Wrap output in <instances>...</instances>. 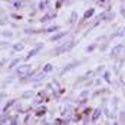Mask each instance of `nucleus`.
Wrapping results in <instances>:
<instances>
[{"label":"nucleus","mask_w":125,"mask_h":125,"mask_svg":"<svg viewBox=\"0 0 125 125\" xmlns=\"http://www.w3.org/2000/svg\"><path fill=\"white\" fill-rule=\"evenodd\" d=\"M73 45H75V42H66V43H63L62 46H59L58 49L53 50V53L55 55H61V53H65V52H68V50H71L73 48Z\"/></svg>","instance_id":"f257e3e1"},{"label":"nucleus","mask_w":125,"mask_h":125,"mask_svg":"<svg viewBox=\"0 0 125 125\" xmlns=\"http://www.w3.org/2000/svg\"><path fill=\"white\" fill-rule=\"evenodd\" d=\"M122 50H124V46H122V45H116V46L112 49V52H111V56H112V58L119 56V53H121Z\"/></svg>","instance_id":"7ed1b4c3"},{"label":"nucleus","mask_w":125,"mask_h":125,"mask_svg":"<svg viewBox=\"0 0 125 125\" xmlns=\"http://www.w3.org/2000/svg\"><path fill=\"white\" fill-rule=\"evenodd\" d=\"M55 30H58V27H56V26H53V27H49V29H46V32H55Z\"/></svg>","instance_id":"4468645a"},{"label":"nucleus","mask_w":125,"mask_h":125,"mask_svg":"<svg viewBox=\"0 0 125 125\" xmlns=\"http://www.w3.org/2000/svg\"><path fill=\"white\" fill-rule=\"evenodd\" d=\"M17 63H19V59H14V61H13V62L10 63V65H9V68H14V66L17 65Z\"/></svg>","instance_id":"ddd939ff"},{"label":"nucleus","mask_w":125,"mask_h":125,"mask_svg":"<svg viewBox=\"0 0 125 125\" xmlns=\"http://www.w3.org/2000/svg\"><path fill=\"white\" fill-rule=\"evenodd\" d=\"M76 65H78V62H72V63H69V65H66V66H65V69L62 71V73H66L68 71L73 69V66H76Z\"/></svg>","instance_id":"423d86ee"},{"label":"nucleus","mask_w":125,"mask_h":125,"mask_svg":"<svg viewBox=\"0 0 125 125\" xmlns=\"http://www.w3.org/2000/svg\"><path fill=\"white\" fill-rule=\"evenodd\" d=\"M124 32H125V29H124Z\"/></svg>","instance_id":"a211bd4d"},{"label":"nucleus","mask_w":125,"mask_h":125,"mask_svg":"<svg viewBox=\"0 0 125 125\" xmlns=\"http://www.w3.org/2000/svg\"><path fill=\"white\" fill-rule=\"evenodd\" d=\"M30 72V65H22V66H19V69H17V75H20L22 78L25 75H27Z\"/></svg>","instance_id":"f03ea898"},{"label":"nucleus","mask_w":125,"mask_h":125,"mask_svg":"<svg viewBox=\"0 0 125 125\" xmlns=\"http://www.w3.org/2000/svg\"><path fill=\"white\" fill-rule=\"evenodd\" d=\"M122 16L125 17V10H124V9H122Z\"/></svg>","instance_id":"f3484780"},{"label":"nucleus","mask_w":125,"mask_h":125,"mask_svg":"<svg viewBox=\"0 0 125 125\" xmlns=\"http://www.w3.org/2000/svg\"><path fill=\"white\" fill-rule=\"evenodd\" d=\"M50 71H52V65H50V63H48V65L43 66V73H48V72H50Z\"/></svg>","instance_id":"6e6552de"},{"label":"nucleus","mask_w":125,"mask_h":125,"mask_svg":"<svg viewBox=\"0 0 125 125\" xmlns=\"http://www.w3.org/2000/svg\"><path fill=\"white\" fill-rule=\"evenodd\" d=\"M40 48H42V45H39L36 49H32V50H30V52L27 53V56H26V61H29L30 58H33V56H35V55H36V53L39 52V49H40Z\"/></svg>","instance_id":"20e7f679"},{"label":"nucleus","mask_w":125,"mask_h":125,"mask_svg":"<svg viewBox=\"0 0 125 125\" xmlns=\"http://www.w3.org/2000/svg\"><path fill=\"white\" fill-rule=\"evenodd\" d=\"M14 102H16V101H10V102H9V104H7L6 106H4V112H6V111H7V109L10 108V106H13V104H14Z\"/></svg>","instance_id":"f8f14e48"},{"label":"nucleus","mask_w":125,"mask_h":125,"mask_svg":"<svg viewBox=\"0 0 125 125\" xmlns=\"http://www.w3.org/2000/svg\"><path fill=\"white\" fill-rule=\"evenodd\" d=\"M104 78H105V81H108V82H109V81H111V79H109V72H105Z\"/></svg>","instance_id":"2eb2a0df"},{"label":"nucleus","mask_w":125,"mask_h":125,"mask_svg":"<svg viewBox=\"0 0 125 125\" xmlns=\"http://www.w3.org/2000/svg\"><path fill=\"white\" fill-rule=\"evenodd\" d=\"M68 35V32H62V33H58V35H53L52 36V40L55 42V40H59V39H62V38H65Z\"/></svg>","instance_id":"39448f33"},{"label":"nucleus","mask_w":125,"mask_h":125,"mask_svg":"<svg viewBox=\"0 0 125 125\" xmlns=\"http://www.w3.org/2000/svg\"><path fill=\"white\" fill-rule=\"evenodd\" d=\"M25 48V45H22V43H17L16 46H13V50H16V52H19V50H22Z\"/></svg>","instance_id":"9d476101"},{"label":"nucleus","mask_w":125,"mask_h":125,"mask_svg":"<svg viewBox=\"0 0 125 125\" xmlns=\"http://www.w3.org/2000/svg\"><path fill=\"white\" fill-rule=\"evenodd\" d=\"M101 111H102L101 108H98V109H95V111H94V115H92V121H96V119L99 118V116H101Z\"/></svg>","instance_id":"0eeeda50"},{"label":"nucleus","mask_w":125,"mask_h":125,"mask_svg":"<svg viewBox=\"0 0 125 125\" xmlns=\"http://www.w3.org/2000/svg\"><path fill=\"white\" fill-rule=\"evenodd\" d=\"M92 14H94V9H89L88 12H85V14H83V17H85V19H89V17L92 16Z\"/></svg>","instance_id":"1a4fd4ad"},{"label":"nucleus","mask_w":125,"mask_h":125,"mask_svg":"<svg viewBox=\"0 0 125 125\" xmlns=\"http://www.w3.org/2000/svg\"><path fill=\"white\" fill-rule=\"evenodd\" d=\"M76 17H78V14H76V13H72V14H71V20H69V22H71V23H75Z\"/></svg>","instance_id":"9b49d317"},{"label":"nucleus","mask_w":125,"mask_h":125,"mask_svg":"<svg viewBox=\"0 0 125 125\" xmlns=\"http://www.w3.org/2000/svg\"><path fill=\"white\" fill-rule=\"evenodd\" d=\"M106 1H108V0H99V3H101V4H105Z\"/></svg>","instance_id":"dca6fc26"}]
</instances>
